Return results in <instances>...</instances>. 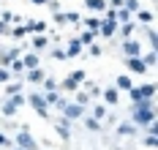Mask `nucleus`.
Wrapping results in <instances>:
<instances>
[{
	"label": "nucleus",
	"instance_id": "1",
	"mask_svg": "<svg viewBox=\"0 0 158 150\" xmlns=\"http://www.w3.org/2000/svg\"><path fill=\"white\" fill-rule=\"evenodd\" d=\"M131 123L136 128L156 123V112H153V101H142V104H134V112H131Z\"/></svg>",
	"mask_w": 158,
	"mask_h": 150
},
{
	"label": "nucleus",
	"instance_id": "2",
	"mask_svg": "<svg viewBox=\"0 0 158 150\" xmlns=\"http://www.w3.org/2000/svg\"><path fill=\"white\" fill-rule=\"evenodd\" d=\"M153 96H156V87H153V85L131 87V101H134V104H142V101H153Z\"/></svg>",
	"mask_w": 158,
	"mask_h": 150
},
{
	"label": "nucleus",
	"instance_id": "3",
	"mask_svg": "<svg viewBox=\"0 0 158 150\" xmlns=\"http://www.w3.org/2000/svg\"><path fill=\"white\" fill-rule=\"evenodd\" d=\"M98 33L101 35H106V38H112V35L117 33V22H114V11H106V19L101 22V27H98Z\"/></svg>",
	"mask_w": 158,
	"mask_h": 150
},
{
	"label": "nucleus",
	"instance_id": "4",
	"mask_svg": "<svg viewBox=\"0 0 158 150\" xmlns=\"http://www.w3.org/2000/svg\"><path fill=\"white\" fill-rule=\"evenodd\" d=\"M16 148H22V150H35V139L30 136L27 128H22V131L16 134Z\"/></svg>",
	"mask_w": 158,
	"mask_h": 150
},
{
	"label": "nucleus",
	"instance_id": "5",
	"mask_svg": "<svg viewBox=\"0 0 158 150\" xmlns=\"http://www.w3.org/2000/svg\"><path fill=\"white\" fill-rule=\"evenodd\" d=\"M27 101H30V106H33V109H35L41 117H47L49 106H47V101H44V96H38V93H30V96H27Z\"/></svg>",
	"mask_w": 158,
	"mask_h": 150
},
{
	"label": "nucleus",
	"instance_id": "6",
	"mask_svg": "<svg viewBox=\"0 0 158 150\" xmlns=\"http://www.w3.org/2000/svg\"><path fill=\"white\" fill-rule=\"evenodd\" d=\"M123 52H126V57H139L142 55V44L136 38H126L123 41Z\"/></svg>",
	"mask_w": 158,
	"mask_h": 150
},
{
	"label": "nucleus",
	"instance_id": "7",
	"mask_svg": "<svg viewBox=\"0 0 158 150\" xmlns=\"http://www.w3.org/2000/svg\"><path fill=\"white\" fill-rule=\"evenodd\" d=\"M82 82H85V71H74L71 77H65V79H63V87H65V90H74V93H77V87H79Z\"/></svg>",
	"mask_w": 158,
	"mask_h": 150
},
{
	"label": "nucleus",
	"instance_id": "8",
	"mask_svg": "<svg viewBox=\"0 0 158 150\" xmlns=\"http://www.w3.org/2000/svg\"><path fill=\"white\" fill-rule=\"evenodd\" d=\"M63 115H65V120H77V117L85 115V106H79V104H74V101H68V106L63 109Z\"/></svg>",
	"mask_w": 158,
	"mask_h": 150
},
{
	"label": "nucleus",
	"instance_id": "9",
	"mask_svg": "<svg viewBox=\"0 0 158 150\" xmlns=\"http://www.w3.org/2000/svg\"><path fill=\"white\" fill-rule=\"evenodd\" d=\"M126 63L134 74H147V66L142 63V57H126Z\"/></svg>",
	"mask_w": 158,
	"mask_h": 150
},
{
	"label": "nucleus",
	"instance_id": "10",
	"mask_svg": "<svg viewBox=\"0 0 158 150\" xmlns=\"http://www.w3.org/2000/svg\"><path fill=\"white\" fill-rule=\"evenodd\" d=\"M25 30H27V33H44V30H47V22H41V19H27V22H25Z\"/></svg>",
	"mask_w": 158,
	"mask_h": 150
},
{
	"label": "nucleus",
	"instance_id": "11",
	"mask_svg": "<svg viewBox=\"0 0 158 150\" xmlns=\"http://www.w3.org/2000/svg\"><path fill=\"white\" fill-rule=\"evenodd\" d=\"M22 60V66H25V71H30V68H38V55L35 52H27L25 57H19Z\"/></svg>",
	"mask_w": 158,
	"mask_h": 150
},
{
	"label": "nucleus",
	"instance_id": "12",
	"mask_svg": "<svg viewBox=\"0 0 158 150\" xmlns=\"http://www.w3.org/2000/svg\"><path fill=\"white\" fill-rule=\"evenodd\" d=\"M79 52H82V41L79 38H71L68 41V49H65V57H77Z\"/></svg>",
	"mask_w": 158,
	"mask_h": 150
},
{
	"label": "nucleus",
	"instance_id": "13",
	"mask_svg": "<svg viewBox=\"0 0 158 150\" xmlns=\"http://www.w3.org/2000/svg\"><path fill=\"white\" fill-rule=\"evenodd\" d=\"M16 57H19V49H8V52H0V66L6 68L8 63H11V60H16Z\"/></svg>",
	"mask_w": 158,
	"mask_h": 150
},
{
	"label": "nucleus",
	"instance_id": "14",
	"mask_svg": "<svg viewBox=\"0 0 158 150\" xmlns=\"http://www.w3.org/2000/svg\"><path fill=\"white\" fill-rule=\"evenodd\" d=\"M44 77H47V74H44V68H41V66L27 71V79H30V82H44Z\"/></svg>",
	"mask_w": 158,
	"mask_h": 150
},
{
	"label": "nucleus",
	"instance_id": "15",
	"mask_svg": "<svg viewBox=\"0 0 158 150\" xmlns=\"http://www.w3.org/2000/svg\"><path fill=\"white\" fill-rule=\"evenodd\" d=\"M101 93H104V101H106V104H117V98H120L117 87H109V90H101Z\"/></svg>",
	"mask_w": 158,
	"mask_h": 150
},
{
	"label": "nucleus",
	"instance_id": "16",
	"mask_svg": "<svg viewBox=\"0 0 158 150\" xmlns=\"http://www.w3.org/2000/svg\"><path fill=\"white\" fill-rule=\"evenodd\" d=\"M85 6H87L90 11H98V14H101V11L106 8V0H85Z\"/></svg>",
	"mask_w": 158,
	"mask_h": 150
},
{
	"label": "nucleus",
	"instance_id": "17",
	"mask_svg": "<svg viewBox=\"0 0 158 150\" xmlns=\"http://www.w3.org/2000/svg\"><path fill=\"white\" fill-rule=\"evenodd\" d=\"M16 109H19V106H16L11 98H8V101H3V115H6V117H14V115H16Z\"/></svg>",
	"mask_w": 158,
	"mask_h": 150
},
{
	"label": "nucleus",
	"instance_id": "18",
	"mask_svg": "<svg viewBox=\"0 0 158 150\" xmlns=\"http://www.w3.org/2000/svg\"><path fill=\"white\" fill-rule=\"evenodd\" d=\"M117 134H123V136H134V134H136V126H134V123H123V126H117Z\"/></svg>",
	"mask_w": 158,
	"mask_h": 150
},
{
	"label": "nucleus",
	"instance_id": "19",
	"mask_svg": "<svg viewBox=\"0 0 158 150\" xmlns=\"http://www.w3.org/2000/svg\"><path fill=\"white\" fill-rule=\"evenodd\" d=\"M114 87H117V90H131V87H134V85H131V77H126V74L117 77V85H114Z\"/></svg>",
	"mask_w": 158,
	"mask_h": 150
},
{
	"label": "nucleus",
	"instance_id": "20",
	"mask_svg": "<svg viewBox=\"0 0 158 150\" xmlns=\"http://www.w3.org/2000/svg\"><path fill=\"white\" fill-rule=\"evenodd\" d=\"M8 71H11V77H14V74H22V71H25L22 60H19V57H16V60H11V63H8Z\"/></svg>",
	"mask_w": 158,
	"mask_h": 150
},
{
	"label": "nucleus",
	"instance_id": "21",
	"mask_svg": "<svg viewBox=\"0 0 158 150\" xmlns=\"http://www.w3.org/2000/svg\"><path fill=\"white\" fill-rule=\"evenodd\" d=\"M57 131H60V136H63V139H68V136H71V128H68V120H57Z\"/></svg>",
	"mask_w": 158,
	"mask_h": 150
},
{
	"label": "nucleus",
	"instance_id": "22",
	"mask_svg": "<svg viewBox=\"0 0 158 150\" xmlns=\"http://www.w3.org/2000/svg\"><path fill=\"white\" fill-rule=\"evenodd\" d=\"M123 8H126L128 14H136L139 11V0H123Z\"/></svg>",
	"mask_w": 158,
	"mask_h": 150
},
{
	"label": "nucleus",
	"instance_id": "23",
	"mask_svg": "<svg viewBox=\"0 0 158 150\" xmlns=\"http://www.w3.org/2000/svg\"><path fill=\"white\" fill-rule=\"evenodd\" d=\"M144 35H147V41H150V49H156L158 38H156V27H144Z\"/></svg>",
	"mask_w": 158,
	"mask_h": 150
},
{
	"label": "nucleus",
	"instance_id": "24",
	"mask_svg": "<svg viewBox=\"0 0 158 150\" xmlns=\"http://www.w3.org/2000/svg\"><path fill=\"white\" fill-rule=\"evenodd\" d=\"M142 63H144V66H147V71H150V68L156 66V49H150V52H147V55H144V57H142Z\"/></svg>",
	"mask_w": 158,
	"mask_h": 150
},
{
	"label": "nucleus",
	"instance_id": "25",
	"mask_svg": "<svg viewBox=\"0 0 158 150\" xmlns=\"http://www.w3.org/2000/svg\"><path fill=\"white\" fill-rule=\"evenodd\" d=\"M85 25H87V30H90L93 35H98V27H101V19H98V17H95V19H87Z\"/></svg>",
	"mask_w": 158,
	"mask_h": 150
},
{
	"label": "nucleus",
	"instance_id": "26",
	"mask_svg": "<svg viewBox=\"0 0 158 150\" xmlns=\"http://www.w3.org/2000/svg\"><path fill=\"white\" fill-rule=\"evenodd\" d=\"M134 30H136V25H134V22H126V25L120 27V33H123V38H131V35H134Z\"/></svg>",
	"mask_w": 158,
	"mask_h": 150
},
{
	"label": "nucleus",
	"instance_id": "27",
	"mask_svg": "<svg viewBox=\"0 0 158 150\" xmlns=\"http://www.w3.org/2000/svg\"><path fill=\"white\" fill-rule=\"evenodd\" d=\"M93 117H95V120L106 117V106H104V104H95V109H93Z\"/></svg>",
	"mask_w": 158,
	"mask_h": 150
},
{
	"label": "nucleus",
	"instance_id": "28",
	"mask_svg": "<svg viewBox=\"0 0 158 150\" xmlns=\"http://www.w3.org/2000/svg\"><path fill=\"white\" fill-rule=\"evenodd\" d=\"M19 90H22V82H11V85H6V93H8V96H16Z\"/></svg>",
	"mask_w": 158,
	"mask_h": 150
},
{
	"label": "nucleus",
	"instance_id": "29",
	"mask_svg": "<svg viewBox=\"0 0 158 150\" xmlns=\"http://www.w3.org/2000/svg\"><path fill=\"white\" fill-rule=\"evenodd\" d=\"M79 41H82V47H90V44H93V33H90V30H85V33L79 35Z\"/></svg>",
	"mask_w": 158,
	"mask_h": 150
},
{
	"label": "nucleus",
	"instance_id": "30",
	"mask_svg": "<svg viewBox=\"0 0 158 150\" xmlns=\"http://www.w3.org/2000/svg\"><path fill=\"white\" fill-rule=\"evenodd\" d=\"M136 14H139V22H144V25L153 22V11H136Z\"/></svg>",
	"mask_w": 158,
	"mask_h": 150
},
{
	"label": "nucleus",
	"instance_id": "31",
	"mask_svg": "<svg viewBox=\"0 0 158 150\" xmlns=\"http://www.w3.org/2000/svg\"><path fill=\"white\" fill-rule=\"evenodd\" d=\"M87 101H90V93H77V101H74V104H79V106H85Z\"/></svg>",
	"mask_w": 158,
	"mask_h": 150
},
{
	"label": "nucleus",
	"instance_id": "32",
	"mask_svg": "<svg viewBox=\"0 0 158 150\" xmlns=\"http://www.w3.org/2000/svg\"><path fill=\"white\" fill-rule=\"evenodd\" d=\"M33 47H35V49H44V47H47V38H44V35H35V38H33Z\"/></svg>",
	"mask_w": 158,
	"mask_h": 150
},
{
	"label": "nucleus",
	"instance_id": "33",
	"mask_svg": "<svg viewBox=\"0 0 158 150\" xmlns=\"http://www.w3.org/2000/svg\"><path fill=\"white\" fill-rule=\"evenodd\" d=\"M44 87H47L49 93H55V87H57V82H55L52 77H44Z\"/></svg>",
	"mask_w": 158,
	"mask_h": 150
},
{
	"label": "nucleus",
	"instance_id": "34",
	"mask_svg": "<svg viewBox=\"0 0 158 150\" xmlns=\"http://www.w3.org/2000/svg\"><path fill=\"white\" fill-rule=\"evenodd\" d=\"M63 22H74V25H77V22H79V14H77V11H68V14H63Z\"/></svg>",
	"mask_w": 158,
	"mask_h": 150
},
{
	"label": "nucleus",
	"instance_id": "35",
	"mask_svg": "<svg viewBox=\"0 0 158 150\" xmlns=\"http://www.w3.org/2000/svg\"><path fill=\"white\" fill-rule=\"evenodd\" d=\"M8 79H11V71H8V68H3V66H0V85H3V82L8 85Z\"/></svg>",
	"mask_w": 158,
	"mask_h": 150
},
{
	"label": "nucleus",
	"instance_id": "36",
	"mask_svg": "<svg viewBox=\"0 0 158 150\" xmlns=\"http://www.w3.org/2000/svg\"><path fill=\"white\" fill-rule=\"evenodd\" d=\"M144 145H147V148H156V145H158V134H147Z\"/></svg>",
	"mask_w": 158,
	"mask_h": 150
},
{
	"label": "nucleus",
	"instance_id": "37",
	"mask_svg": "<svg viewBox=\"0 0 158 150\" xmlns=\"http://www.w3.org/2000/svg\"><path fill=\"white\" fill-rule=\"evenodd\" d=\"M85 123H87V128H90V131H98V126H101V123H98L95 117H87Z\"/></svg>",
	"mask_w": 158,
	"mask_h": 150
},
{
	"label": "nucleus",
	"instance_id": "38",
	"mask_svg": "<svg viewBox=\"0 0 158 150\" xmlns=\"http://www.w3.org/2000/svg\"><path fill=\"white\" fill-rule=\"evenodd\" d=\"M87 55L98 57V55H101V47H98V44H90V47H87Z\"/></svg>",
	"mask_w": 158,
	"mask_h": 150
},
{
	"label": "nucleus",
	"instance_id": "39",
	"mask_svg": "<svg viewBox=\"0 0 158 150\" xmlns=\"http://www.w3.org/2000/svg\"><path fill=\"white\" fill-rule=\"evenodd\" d=\"M25 33H27V30H25V25H22V27H14V30H11V35H14V38H22Z\"/></svg>",
	"mask_w": 158,
	"mask_h": 150
},
{
	"label": "nucleus",
	"instance_id": "40",
	"mask_svg": "<svg viewBox=\"0 0 158 150\" xmlns=\"http://www.w3.org/2000/svg\"><path fill=\"white\" fill-rule=\"evenodd\" d=\"M0 148H11V139H8L3 131H0Z\"/></svg>",
	"mask_w": 158,
	"mask_h": 150
},
{
	"label": "nucleus",
	"instance_id": "41",
	"mask_svg": "<svg viewBox=\"0 0 158 150\" xmlns=\"http://www.w3.org/2000/svg\"><path fill=\"white\" fill-rule=\"evenodd\" d=\"M0 22H6V25H8V22H14V14H11V11H3V17H0Z\"/></svg>",
	"mask_w": 158,
	"mask_h": 150
},
{
	"label": "nucleus",
	"instance_id": "42",
	"mask_svg": "<svg viewBox=\"0 0 158 150\" xmlns=\"http://www.w3.org/2000/svg\"><path fill=\"white\" fill-rule=\"evenodd\" d=\"M11 101H14L16 106H22V104H25V96H22V93H16V96H11Z\"/></svg>",
	"mask_w": 158,
	"mask_h": 150
},
{
	"label": "nucleus",
	"instance_id": "43",
	"mask_svg": "<svg viewBox=\"0 0 158 150\" xmlns=\"http://www.w3.org/2000/svg\"><path fill=\"white\" fill-rule=\"evenodd\" d=\"M52 57H57V60H65V52H63V49H55V52H52Z\"/></svg>",
	"mask_w": 158,
	"mask_h": 150
},
{
	"label": "nucleus",
	"instance_id": "44",
	"mask_svg": "<svg viewBox=\"0 0 158 150\" xmlns=\"http://www.w3.org/2000/svg\"><path fill=\"white\" fill-rule=\"evenodd\" d=\"M0 35H8V25L6 22H0Z\"/></svg>",
	"mask_w": 158,
	"mask_h": 150
},
{
	"label": "nucleus",
	"instance_id": "45",
	"mask_svg": "<svg viewBox=\"0 0 158 150\" xmlns=\"http://www.w3.org/2000/svg\"><path fill=\"white\" fill-rule=\"evenodd\" d=\"M30 3H35V6H47L49 0H30Z\"/></svg>",
	"mask_w": 158,
	"mask_h": 150
},
{
	"label": "nucleus",
	"instance_id": "46",
	"mask_svg": "<svg viewBox=\"0 0 158 150\" xmlns=\"http://www.w3.org/2000/svg\"><path fill=\"white\" fill-rule=\"evenodd\" d=\"M14 150H22V148H14Z\"/></svg>",
	"mask_w": 158,
	"mask_h": 150
}]
</instances>
